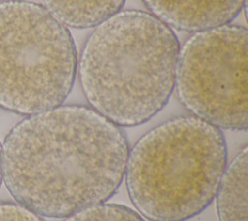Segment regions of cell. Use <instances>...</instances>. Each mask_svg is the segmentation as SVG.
Listing matches in <instances>:
<instances>
[{
  "label": "cell",
  "instance_id": "obj_1",
  "mask_svg": "<svg viewBox=\"0 0 248 221\" xmlns=\"http://www.w3.org/2000/svg\"><path fill=\"white\" fill-rule=\"evenodd\" d=\"M125 135L89 107L65 105L27 115L2 144V174L15 201L65 218L106 203L125 174Z\"/></svg>",
  "mask_w": 248,
  "mask_h": 221
},
{
  "label": "cell",
  "instance_id": "obj_2",
  "mask_svg": "<svg viewBox=\"0 0 248 221\" xmlns=\"http://www.w3.org/2000/svg\"><path fill=\"white\" fill-rule=\"evenodd\" d=\"M179 42L149 12L119 11L87 37L77 70L90 108L117 126L142 124L174 90Z\"/></svg>",
  "mask_w": 248,
  "mask_h": 221
},
{
  "label": "cell",
  "instance_id": "obj_3",
  "mask_svg": "<svg viewBox=\"0 0 248 221\" xmlns=\"http://www.w3.org/2000/svg\"><path fill=\"white\" fill-rule=\"evenodd\" d=\"M227 166L218 127L195 115L172 117L129 150L125 182L138 212L150 221H185L214 200Z\"/></svg>",
  "mask_w": 248,
  "mask_h": 221
},
{
  "label": "cell",
  "instance_id": "obj_4",
  "mask_svg": "<svg viewBox=\"0 0 248 221\" xmlns=\"http://www.w3.org/2000/svg\"><path fill=\"white\" fill-rule=\"evenodd\" d=\"M68 27L43 5L0 4V108L22 115L61 106L77 74Z\"/></svg>",
  "mask_w": 248,
  "mask_h": 221
},
{
  "label": "cell",
  "instance_id": "obj_5",
  "mask_svg": "<svg viewBox=\"0 0 248 221\" xmlns=\"http://www.w3.org/2000/svg\"><path fill=\"white\" fill-rule=\"evenodd\" d=\"M245 27L225 24L195 32L179 48L174 90L193 115L219 129H247Z\"/></svg>",
  "mask_w": 248,
  "mask_h": 221
},
{
  "label": "cell",
  "instance_id": "obj_6",
  "mask_svg": "<svg viewBox=\"0 0 248 221\" xmlns=\"http://www.w3.org/2000/svg\"><path fill=\"white\" fill-rule=\"evenodd\" d=\"M141 1L150 14L171 29L194 33L229 24L246 4V0Z\"/></svg>",
  "mask_w": 248,
  "mask_h": 221
},
{
  "label": "cell",
  "instance_id": "obj_7",
  "mask_svg": "<svg viewBox=\"0 0 248 221\" xmlns=\"http://www.w3.org/2000/svg\"><path fill=\"white\" fill-rule=\"evenodd\" d=\"M215 198L219 221H247L246 145L226 166Z\"/></svg>",
  "mask_w": 248,
  "mask_h": 221
},
{
  "label": "cell",
  "instance_id": "obj_8",
  "mask_svg": "<svg viewBox=\"0 0 248 221\" xmlns=\"http://www.w3.org/2000/svg\"><path fill=\"white\" fill-rule=\"evenodd\" d=\"M126 0H43L44 7L67 27H95L115 15Z\"/></svg>",
  "mask_w": 248,
  "mask_h": 221
},
{
  "label": "cell",
  "instance_id": "obj_9",
  "mask_svg": "<svg viewBox=\"0 0 248 221\" xmlns=\"http://www.w3.org/2000/svg\"><path fill=\"white\" fill-rule=\"evenodd\" d=\"M63 221H145L137 211L116 204L103 203L64 218Z\"/></svg>",
  "mask_w": 248,
  "mask_h": 221
},
{
  "label": "cell",
  "instance_id": "obj_10",
  "mask_svg": "<svg viewBox=\"0 0 248 221\" xmlns=\"http://www.w3.org/2000/svg\"><path fill=\"white\" fill-rule=\"evenodd\" d=\"M0 221H43L41 216L19 204L0 203Z\"/></svg>",
  "mask_w": 248,
  "mask_h": 221
},
{
  "label": "cell",
  "instance_id": "obj_11",
  "mask_svg": "<svg viewBox=\"0 0 248 221\" xmlns=\"http://www.w3.org/2000/svg\"><path fill=\"white\" fill-rule=\"evenodd\" d=\"M2 178H3V174H2V144L0 142V187L2 183Z\"/></svg>",
  "mask_w": 248,
  "mask_h": 221
},
{
  "label": "cell",
  "instance_id": "obj_12",
  "mask_svg": "<svg viewBox=\"0 0 248 221\" xmlns=\"http://www.w3.org/2000/svg\"><path fill=\"white\" fill-rule=\"evenodd\" d=\"M9 1H13V0H0V4L6 3V2H9Z\"/></svg>",
  "mask_w": 248,
  "mask_h": 221
}]
</instances>
